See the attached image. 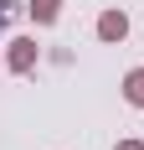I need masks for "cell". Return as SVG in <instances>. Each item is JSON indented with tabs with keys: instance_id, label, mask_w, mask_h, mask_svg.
<instances>
[{
	"instance_id": "obj_4",
	"label": "cell",
	"mask_w": 144,
	"mask_h": 150,
	"mask_svg": "<svg viewBox=\"0 0 144 150\" xmlns=\"http://www.w3.org/2000/svg\"><path fill=\"white\" fill-rule=\"evenodd\" d=\"M124 98H129L134 109H144V67H134V73L124 78Z\"/></svg>"
},
{
	"instance_id": "obj_5",
	"label": "cell",
	"mask_w": 144,
	"mask_h": 150,
	"mask_svg": "<svg viewBox=\"0 0 144 150\" xmlns=\"http://www.w3.org/2000/svg\"><path fill=\"white\" fill-rule=\"evenodd\" d=\"M118 150H144V145H139V140H118Z\"/></svg>"
},
{
	"instance_id": "obj_1",
	"label": "cell",
	"mask_w": 144,
	"mask_h": 150,
	"mask_svg": "<svg viewBox=\"0 0 144 150\" xmlns=\"http://www.w3.org/2000/svg\"><path fill=\"white\" fill-rule=\"evenodd\" d=\"M36 57H41V47L31 42V36H15L10 52H5V67H10V73H31V67H36Z\"/></svg>"
},
{
	"instance_id": "obj_6",
	"label": "cell",
	"mask_w": 144,
	"mask_h": 150,
	"mask_svg": "<svg viewBox=\"0 0 144 150\" xmlns=\"http://www.w3.org/2000/svg\"><path fill=\"white\" fill-rule=\"evenodd\" d=\"M0 26H5V11H0Z\"/></svg>"
},
{
	"instance_id": "obj_3",
	"label": "cell",
	"mask_w": 144,
	"mask_h": 150,
	"mask_svg": "<svg viewBox=\"0 0 144 150\" xmlns=\"http://www.w3.org/2000/svg\"><path fill=\"white\" fill-rule=\"evenodd\" d=\"M26 11H31L36 26H52V21L62 16V0H26Z\"/></svg>"
},
{
	"instance_id": "obj_2",
	"label": "cell",
	"mask_w": 144,
	"mask_h": 150,
	"mask_svg": "<svg viewBox=\"0 0 144 150\" xmlns=\"http://www.w3.org/2000/svg\"><path fill=\"white\" fill-rule=\"evenodd\" d=\"M98 36L103 42H124V36H129V16L124 11H103L98 16Z\"/></svg>"
}]
</instances>
